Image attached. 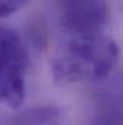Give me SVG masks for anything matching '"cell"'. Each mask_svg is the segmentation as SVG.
<instances>
[{"label": "cell", "mask_w": 123, "mask_h": 125, "mask_svg": "<svg viewBox=\"0 0 123 125\" xmlns=\"http://www.w3.org/2000/svg\"><path fill=\"white\" fill-rule=\"evenodd\" d=\"M119 58V45L106 32L62 35L51 61L52 79L57 84L100 82L113 73Z\"/></svg>", "instance_id": "1"}, {"label": "cell", "mask_w": 123, "mask_h": 125, "mask_svg": "<svg viewBox=\"0 0 123 125\" xmlns=\"http://www.w3.org/2000/svg\"><path fill=\"white\" fill-rule=\"evenodd\" d=\"M28 47L12 28L0 26V105L19 109L26 96Z\"/></svg>", "instance_id": "2"}, {"label": "cell", "mask_w": 123, "mask_h": 125, "mask_svg": "<svg viewBox=\"0 0 123 125\" xmlns=\"http://www.w3.org/2000/svg\"><path fill=\"white\" fill-rule=\"evenodd\" d=\"M52 6L62 35L106 32L110 21L107 0H52Z\"/></svg>", "instance_id": "3"}, {"label": "cell", "mask_w": 123, "mask_h": 125, "mask_svg": "<svg viewBox=\"0 0 123 125\" xmlns=\"http://www.w3.org/2000/svg\"><path fill=\"white\" fill-rule=\"evenodd\" d=\"M9 125H67V119L57 105H32L20 109Z\"/></svg>", "instance_id": "4"}, {"label": "cell", "mask_w": 123, "mask_h": 125, "mask_svg": "<svg viewBox=\"0 0 123 125\" xmlns=\"http://www.w3.org/2000/svg\"><path fill=\"white\" fill-rule=\"evenodd\" d=\"M31 0H0V19L9 18L23 9Z\"/></svg>", "instance_id": "5"}]
</instances>
